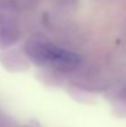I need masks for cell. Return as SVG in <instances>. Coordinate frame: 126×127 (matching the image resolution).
<instances>
[{"instance_id": "6da1fadb", "label": "cell", "mask_w": 126, "mask_h": 127, "mask_svg": "<svg viewBox=\"0 0 126 127\" xmlns=\"http://www.w3.org/2000/svg\"><path fill=\"white\" fill-rule=\"evenodd\" d=\"M32 53L40 63L57 68H73L81 62L78 54L49 43H36L32 47Z\"/></svg>"}]
</instances>
